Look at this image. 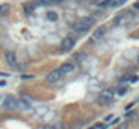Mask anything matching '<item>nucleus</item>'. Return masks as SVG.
<instances>
[{"mask_svg":"<svg viewBox=\"0 0 139 129\" xmlns=\"http://www.w3.org/2000/svg\"><path fill=\"white\" fill-rule=\"evenodd\" d=\"M94 24H96V18L93 17V15H90V17H82L72 24V32L76 33V35L87 33Z\"/></svg>","mask_w":139,"mask_h":129,"instance_id":"1","label":"nucleus"},{"mask_svg":"<svg viewBox=\"0 0 139 129\" xmlns=\"http://www.w3.org/2000/svg\"><path fill=\"white\" fill-rule=\"evenodd\" d=\"M73 47H75V39H73L72 36H66V38L60 39V51L67 53V51H70Z\"/></svg>","mask_w":139,"mask_h":129,"instance_id":"2","label":"nucleus"},{"mask_svg":"<svg viewBox=\"0 0 139 129\" xmlns=\"http://www.w3.org/2000/svg\"><path fill=\"white\" fill-rule=\"evenodd\" d=\"M66 0H33L36 6H44V8H52L57 5H63Z\"/></svg>","mask_w":139,"mask_h":129,"instance_id":"3","label":"nucleus"},{"mask_svg":"<svg viewBox=\"0 0 139 129\" xmlns=\"http://www.w3.org/2000/svg\"><path fill=\"white\" fill-rule=\"evenodd\" d=\"M3 107H5L6 110H17L18 108V99L12 95L5 96V99H3Z\"/></svg>","mask_w":139,"mask_h":129,"instance_id":"4","label":"nucleus"},{"mask_svg":"<svg viewBox=\"0 0 139 129\" xmlns=\"http://www.w3.org/2000/svg\"><path fill=\"white\" fill-rule=\"evenodd\" d=\"M61 78H63V74L60 72V69H54V71H51L46 77H45V80H46V83H49V84H55V83H58Z\"/></svg>","mask_w":139,"mask_h":129,"instance_id":"5","label":"nucleus"},{"mask_svg":"<svg viewBox=\"0 0 139 129\" xmlns=\"http://www.w3.org/2000/svg\"><path fill=\"white\" fill-rule=\"evenodd\" d=\"M99 101H100V104L114 102V92L112 90H102V92L99 93Z\"/></svg>","mask_w":139,"mask_h":129,"instance_id":"6","label":"nucleus"},{"mask_svg":"<svg viewBox=\"0 0 139 129\" xmlns=\"http://www.w3.org/2000/svg\"><path fill=\"white\" fill-rule=\"evenodd\" d=\"M75 69H76V65L73 62H66V63H63L60 66V72L63 74V77L64 75H72L75 72Z\"/></svg>","mask_w":139,"mask_h":129,"instance_id":"7","label":"nucleus"},{"mask_svg":"<svg viewBox=\"0 0 139 129\" xmlns=\"http://www.w3.org/2000/svg\"><path fill=\"white\" fill-rule=\"evenodd\" d=\"M5 57H6V62H8L9 66L18 68V59H17V54L14 51H6L5 53Z\"/></svg>","mask_w":139,"mask_h":129,"instance_id":"8","label":"nucleus"},{"mask_svg":"<svg viewBox=\"0 0 139 129\" xmlns=\"http://www.w3.org/2000/svg\"><path fill=\"white\" fill-rule=\"evenodd\" d=\"M45 18H46L48 21H51V23H55V21H58L60 15H58L57 11H54V9H48L46 14H45Z\"/></svg>","mask_w":139,"mask_h":129,"instance_id":"9","label":"nucleus"},{"mask_svg":"<svg viewBox=\"0 0 139 129\" xmlns=\"http://www.w3.org/2000/svg\"><path fill=\"white\" fill-rule=\"evenodd\" d=\"M106 33H108V27H106V26H100V27L96 29V32L93 33V38H94V39H100V38H103Z\"/></svg>","mask_w":139,"mask_h":129,"instance_id":"10","label":"nucleus"},{"mask_svg":"<svg viewBox=\"0 0 139 129\" xmlns=\"http://www.w3.org/2000/svg\"><path fill=\"white\" fill-rule=\"evenodd\" d=\"M87 59V56L84 54V53H76L75 56H73V59H72V62L76 65V63H84V60Z\"/></svg>","mask_w":139,"mask_h":129,"instance_id":"11","label":"nucleus"},{"mask_svg":"<svg viewBox=\"0 0 139 129\" xmlns=\"http://www.w3.org/2000/svg\"><path fill=\"white\" fill-rule=\"evenodd\" d=\"M9 9H11V6H9L8 3H2V5H0V17H6Z\"/></svg>","mask_w":139,"mask_h":129,"instance_id":"12","label":"nucleus"},{"mask_svg":"<svg viewBox=\"0 0 139 129\" xmlns=\"http://www.w3.org/2000/svg\"><path fill=\"white\" fill-rule=\"evenodd\" d=\"M18 107H21V108H26V110H28V108L32 107V104L28 102L27 99H24V98H23V99H18Z\"/></svg>","mask_w":139,"mask_h":129,"instance_id":"13","label":"nucleus"},{"mask_svg":"<svg viewBox=\"0 0 139 129\" xmlns=\"http://www.w3.org/2000/svg\"><path fill=\"white\" fill-rule=\"evenodd\" d=\"M129 0H114L112 3V8H123L124 5H127Z\"/></svg>","mask_w":139,"mask_h":129,"instance_id":"14","label":"nucleus"},{"mask_svg":"<svg viewBox=\"0 0 139 129\" xmlns=\"http://www.w3.org/2000/svg\"><path fill=\"white\" fill-rule=\"evenodd\" d=\"M127 92H129L127 86H120L118 89H117V95H118V96H124Z\"/></svg>","mask_w":139,"mask_h":129,"instance_id":"15","label":"nucleus"},{"mask_svg":"<svg viewBox=\"0 0 139 129\" xmlns=\"http://www.w3.org/2000/svg\"><path fill=\"white\" fill-rule=\"evenodd\" d=\"M126 81H129L132 84H135V83H138L139 81V75H126Z\"/></svg>","mask_w":139,"mask_h":129,"instance_id":"16","label":"nucleus"},{"mask_svg":"<svg viewBox=\"0 0 139 129\" xmlns=\"http://www.w3.org/2000/svg\"><path fill=\"white\" fill-rule=\"evenodd\" d=\"M44 129H61L60 125H48V126H45Z\"/></svg>","mask_w":139,"mask_h":129,"instance_id":"17","label":"nucleus"},{"mask_svg":"<svg viewBox=\"0 0 139 129\" xmlns=\"http://www.w3.org/2000/svg\"><path fill=\"white\" fill-rule=\"evenodd\" d=\"M133 9H135V11H139V0H136V2L133 3Z\"/></svg>","mask_w":139,"mask_h":129,"instance_id":"18","label":"nucleus"},{"mask_svg":"<svg viewBox=\"0 0 139 129\" xmlns=\"http://www.w3.org/2000/svg\"><path fill=\"white\" fill-rule=\"evenodd\" d=\"M133 105H135V102H132V104H127V105H126V110H130V108H133Z\"/></svg>","mask_w":139,"mask_h":129,"instance_id":"19","label":"nucleus"},{"mask_svg":"<svg viewBox=\"0 0 139 129\" xmlns=\"http://www.w3.org/2000/svg\"><path fill=\"white\" fill-rule=\"evenodd\" d=\"M118 122H120V119H114V120L111 122V125H117V123H118Z\"/></svg>","mask_w":139,"mask_h":129,"instance_id":"20","label":"nucleus"},{"mask_svg":"<svg viewBox=\"0 0 139 129\" xmlns=\"http://www.w3.org/2000/svg\"><path fill=\"white\" fill-rule=\"evenodd\" d=\"M118 129H127V125L126 123H123V125H120V128Z\"/></svg>","mask_w":139,"mask_h":129,"instance_id":"21","label":"nucleus"},{"mask_svg":"<svg viewBox=\"0 0 139 129\" xmlns=\"http://www.w3.org/2000/svg\"><path fill=\"white\" fill-rule=\"evenodd\" d=\"M6 86V81H0V87H5Z\"/></svg>","mask_w":139,"mask_h":129,"instance_id":"22","label":"nucleus"},{"mask_svg":"<svg viewBox=\"0 0 139 129\" xmlns=\"http://www.w3.org/2000/svg\"><path fill=\"white\" fill-rule=\"evenodd\" d=\"M70 2H73V3H81V2H84V0H70Z\"/></svg>","mask_w":139,"mask_h":129,"instance_id":"23","label":"nucleus"},{"mask_svg":"<svg viewBox=\"0 0 139 129\" xmlns=\"http://www.w3.org/2000/svg\"><path fill=\"white\" fill-rule=\"evenodd\" d=\"M88 2H91V3H96V5H97V3H99L100 0H88Z\"/></svg>","mask_w":139,"mask_h":129,"instance_id":"24","label":"nucleus"},{"mask_svg":"<svg viewBox=\"0 0 139 129\" xmlns=\"http://www.w3.org/2000/svg\"><path fill=\"white\" fill-rule=\"evenodd\" d=\"M88 129H96V128H94V126H91V128H88Z\"/></svg>","mask_w":139,"mask_h":129,"instance_id":"25","label":"nucleus"},{"mask_svg":"<svg viewBox=\"0 0 139 129\" xmlns=\"http://www.w3.org/2000/svg\"><path fill=\"white\" fill-rule=\"evenodd\" d=\"M138 63H139V56H138Z\"/></svg>","mask_w":139,"mask_h":129,"instance_id":"26","label":"nucleus"}]
</instances>
